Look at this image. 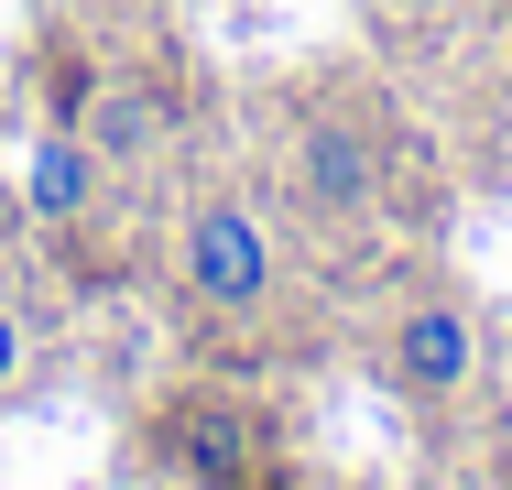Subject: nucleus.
<instances>
[{
	"label": "nucleus",
	"mask_w": 512,
	"mask_h": 490,
	"mask_svg": "<svg viewBox=\"0 0 512 490\" xmlns=\"http://www.w3.org/2000/svg\"><path fill=\"white\" fill-rule=\"evenodd\" d=\"M273 229L240 207V196H207L197 218H186V294L218 305V316H251L262 294H273Z\"/></svg>",
	"instance_id": "f257e3e1"
},
{
	"label": "nucleus",
	"mask_w": 512,
	"mask_h": 490,
	"mask_svg": "<svg viewBox=\"0 0 512 490\" xmlns=\"http://www.w3.org/2000/svg\"><path fill=\"white\" fill-rule=\"evenodd\" d=\"M22 382V316H11V305H0V392Z\"/></svg>",
	"instance_id": "39448f33"
},
{
	"label": "nucleus",
	"mask_w": 512,
	"mask_h": 490,
	"mask_svg": "<svg viewBox=\"0 0 512 490\" xmlns=\"http://www.w3.org/2000/svg\"><path fill=\"white\" fill-rule=\"evenodd\" d=\"M88 196H99V153L77 131H55L33 153V218H88Z\"/></svg>",
	"instance_id": "20e7f679"
},
{
	"label": "nucleus",
	"mask_w": 512,
	"mask_h": 490,
	"mask_svg": "<svg viewBox=\"0 0 512 490\" xmlns=\"http://www.w3.org/2000/svg\"><path fill=\"white\" fill-rule=\"evenodd\" d=\"M0 120H11V109H0Z\"/></svg>",
	"instance_id": "423d86ee"
},
{
	"label": "nucleus",
	"mask_w": 512,
	"mask_h": 490,
	"mask_svg": "<svg viewBox=\"0 0 512 490\" xmlns=\"http://www.w3.org/2000/svg\"><path fill=\"white\" fill-rule=\"evenodd\" d=\"M393 382L414 392V403H458V392L480 382V327H469V305L458 294H425V305H404L393 316Z\"/></svg>",
	"instance_id": "f03ea898"
},
{
	"label": "nucleus",
	"mask_w": 512,
	"mask_h": 490,
	"mask_svg": "<svg viewBox=\"0 0 512 490\" xmlns=\"http://www.w3.org/2000/svg\"><path fill=\"white\" fill-rule=\"evenodd\" d=\"M382 164H371V131L360 120H306V207L316 218H371Z\"/></svg>",
	"instance_id": "7ed1b4c3"
}]
</instances>
